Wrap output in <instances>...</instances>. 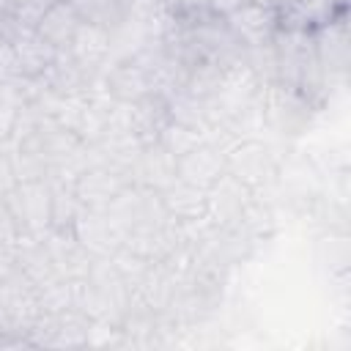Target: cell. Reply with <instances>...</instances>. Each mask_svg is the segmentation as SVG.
Segmentation results:
<instances>
[{
  "mask_svg": "<svg viewBox=\"0 0 351 351\" xmlns=\"http://www.w3.org/2000/svg\"><path fill=\"white\" fill-rule=\"evenodd\" d=\"M41 315V291L14 261L0 274V346H27V332Z\"/></svg>",
  "mask_w": 351,
  "mask_h": 351,
  "instance_id": "obj_1",
  "label": "cell"
},
{
  "mask_svg": "<svg viewBox=\"0 0 351 351\" xmlns=\"http://www.w3.org/2000/svg\"><path fill=\"white\" fill-rule=\"evenodd\" d=\"M25 236H41L52 228V184L49 178H25L5 195Z\"/></svg>",
  "mask_w": 351,
  "mask_h": 351,
  "instance_id": "obj_2",
  "label": "cell"
},
{
  "mask_svg": "<svg viewBox=\"0 0 351 351\" xmlns=\"http://www.w3.org/2000/svg\"><path fill=\"white\" fill-rule=\"evenodd\" d=\"M129 186V170L110 162H88L74 176V192L82 208H110L118 200V195Z\"/></svg>",
  "mask_w": 351,
  "mask_h": 351,
  "instance_id": "obj_3",
  "label": "cell"
},
{
  "mask_svg": "<svg viewBox=\"0 0 351 351\" xmlns=\"http://www.w3.org/2000/svg\"><path fill=\"white\" fill-rule=\"evenodd\" d=\"M71 233L93 258H110L121 250L126 230L110 208H80Z\"/></svg>",
  "mask_w": 351,
  "mask_h": 351,
  "instance_id": "obj_4",
  "label": "cell"
},
{
  "mask_svg": "<svg viewBox=\"0 0 351 351\" xmlns=\"http://www.w3.org/2000/svg\"><path fill=\"white\" fill-rule=\"evenodd\" d=\"M263 118L282 134H293L310 115L313 101L302 96L299 90L282 85V82H266L263 85Z\"/></svg>",
  "mask_w": 351,
  "mask_h": 351,
  "instance_id": "obj_5",
  "label": "cell"
},
{
  "mask_svg": "<svg viewBox=\"0 0 351 351\" xmlns=\"http://www.w3.org/2000/svg\"><path fill=\"white\" fill-rule=\"evenodd\" d=\"M225 173H228L225 148H219L211 140H200L197 145H192L186 154L176 159V176L197 189L214 186Z\"/></svg>",
  "mask_w": 351,
  "mask_h": 351,
  "instance_id": "obj_6",
  "label": "cell"
},
{
  "mask_svg": "<svg viewBox=\"0 0 351 351\" xmlns=\"http://www.w3.org/2000/svg\"><path fill=\"white\" fill-rule=\"evenodd\" d=\"M225 19H228V27L233 30V36L239 38V44L244 49L271 44L277 30H280V11L263 8V5H255V3H241Z\"/></svg>",
  "mask_w": 351,
  "mask_h": 351,
  "instance_id": "obj_7",
  "label": "cell"
},
{
  "mask_svg": "<svg viewBox=\"0 0 351 351\" xmlns=\"http://www.w3.org/2000/svg\"><path fill=\"white\" fill-rule=\"evenodd\" d=\"M313 41H315V55H318L324 80L329 82V77H343L348 66V33H346L343 14L321 25L318 30H313Z\"/></svg>",
  "mask_w": 351,
  "mask_h": 351,
  "instance_id": "obj_8",
  "label": "cell"
},
{
  "mask_svg": "<svg viewBox=\"0 0 351 351\" xmlns=\"http://www.w3.org/2000/svg\"><path fill=\"white\" fill-rule=\"evenodd\" d=\"M88 74H101V69L107 66L110 55H112V33L96 25L82 22L71 47L66 49Z\"/></svg>",
  "mask_w": 351,
  "mask_h": 351,
  "instance_id": "obj_9",
  "label": "cell"
},
{
  "mask_svg": "<svg viewBox=\"0 0 351 351\" xmlns=\"http://www.w3.org/2000/svg\"><path fill=\"white\" fill-rule=\"evenodd\" d=\"M80 16L74 14V8L69 5V0H52L49 8L41 14L36 33L55 49V52H66L80 30Z\"/></svg>",
  "mask_w": 351,
  "mask_h": 351,
  "instance_id": "obj_10",
  "label": "cell"
},
{
  "mask_svg": "<svg viewBox=\"0 0 351 351\" xmlns=\"http://www.w3.org/2000/svg\"><path fill=\"white\" fill-rule=\"evenodd\" d=\"M162 197V206L167 211L170 219L176 222H197V219H208L206 211H208V195L206 189H197L181 178H176L170 186H165L159 192Z\"/></svg>",
  "mask_w": 351,
  "mask_h": 351,
  "instance_id": "obj_11",
  "label": "cell"
},
{
  "mask_svg": "<svg viewBox=\"0 0 351 351\" xmlns=\"http://www.w3.org/2000/svg\"><path fill=\"white\" fill-rule=\"evenodd\" d=\"M69 5L80 16V22L115 33L132 16L134 0H69Z\"/></svg>",
  "mask_w": 351,
  "mask_h": 351,
  "instance_id": "obj_12",
  "label": "cell"
},
{
  "mask_svg": "<svg viewBox=\"0 0 351 351\" xmlns=\"http://www.w3.org/2000/svg\"><path fill=\"white\" fill-rule=\"evenodd\" d=\"M49 3L52 0H0V19L36 27L41 14L49 8Z\"/></svg>",
  "mask_w": 351,
  "mask_h": 351,
  "instance_id": "obj_13",
  "label": "cell"
},
{
  "mask_svg": "<svg viewBox=\"0 0 351 351\" xmlns=\"http://www.w3.org/2000/svg\"><path fill=\"white\" fill-rule=\"evenodd\" d=\"M22 228L14 217V211L8 208L5 197H0V252H14L16 244L22 241Z\"/></svg>",
  "mask_w": 351,
  "mask_h": 351,
  "instance_id": "obj_14",
  "label": "cell"
},
{
  "mask_svg": "<svg viewBox=\"0 0 351 351\" xmlns=\"http://www.w3.org/2000/svg\"><path fill=\"white\" fill-rule=\"evenodd\" d=\"M167 16H195L208 11V0H159Z\"/></svg>",
  "mask_w": 351,
  "mask_h": 351,
  "instance_id": "obj_15",
  "label": "cell"
},
{
  "mask_svg": "<svg viewBox=\"0 0 351 351\" xmlns=\"http://www.w3.org/2000/svg\"><path fill=\"white\" fill-rule=\"evenodd\" d=\"M16 167H14V159H11V154L8 151H3V145H0V197H5L14 186H16Z\"/></svg>",
  "mask_w": 351,
  "mask_h": 351,
  "instance_id": "obj_16",
  "label": "cell"
},
{
  "mask_svg": "<svg viewBox=\"0 0 351 351\" xmlns=\"http://www.w3.org/2000/svg\"><path fill=\"white\" fill-rule=\"evenodd\" d=\"M16 118H19V107H14V104H0V145L11 140L14 126H16Z\"/></svg>",
  "mask_w": 351,
  "mask_h": 351,
  "instance_id": "obj_17",
  "label": "cell"
},
{
  "mask_svg": "<svg viewBox=\"0 0 351 351\" xmlns=\"http://www.w3.org/2000/svg\"><path fill=\"white\" fill-rule=\"evenodd\" d=\"M241 3H247V0H208V11H214V14H219V16H228V14L236 11Z\"/></svg>",
  "mask_w": 351,
  "mask_h": 351,
  "instance_id": "obj_18",
  "label": "cell"
},
{
  "mask_svg": "<svg viewBox=\"0 0 351 351\" xmlns=\"http://www.w3.org/2000/svg\"><path fill=\"white\" fill-rule=\"evenodd\" d=\"M247 3H255V5H263V8H274V11H280L285 5V0H247Z\"/></svg>",
  "mask_w": 351,
  "mask_h": 351,
  "instance_id": "obj_19",
  "label": "cell"
},
{
  "mask_svg": "<svg viewBox=\"0 0 351 351\" xmlns=\"http://www.w3.org/2000/svg\"><path fill=\"white\" fill-rule=\"evenodd\" d=\"M14 263V252H0V274Z\"/></svg>",
  "mask_w": 351,
  "mask_h": 351,
  "instance_id": "obj_20",
  "label": "cell"
}]
</instances>
